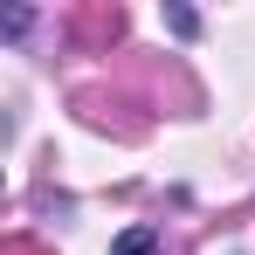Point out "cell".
<instances>
[{"mask_svg": "<svg viewBox=\"0 0 255 255\" xmlns=\"http://www.w3.org/2000/svg\"><path fill=\"white\" fill-rule=\"evenodd\" d=\"M76 35L83 42H118L125 35V7H83L76 14Z\"/></svg>", "mask_w": 255, "mask_h": 255, "instance_id": "obj_1", "label": "cell"}, {"mask_svg": "<svg viewBox=\"0 0 255 255\" xmlns=\"http://www.w3.org/2000/svg\"><path fill=\"white\" fill-rule=\"evenodd\" d=\"M111 255H159V235H152V228H125V235L111 242Z\"/></svg>", "mask_w": 255, "mask_h": 255, "instance_id": "obj_2", "label": "cell"}, {"mask_svg": "<svg viewBox=\"0 0 255 255\" xmlns=\"http://www.w3.org/2000/svg\"><path fill=\"white\" fill-rule=\"evenodd\" d=\"M0 255H48V249H42V242H21V235H14V242H7Z\"/></svg>", "mask_w": 255, "mask_h": 255, "instance_id": "obj_3", "label": "cell"}]
</instances>
